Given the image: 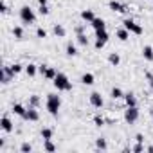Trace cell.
Returning a JSON list of instances; mask_svg holds the SVG:
<instances>
[{"label": "cell", "mask_w": 153, "mask_h": 153, "mask_svg": "<svg viewBox=\"0 0 153 153\" xmlns=\"http://www.w3.org/2000/svg\"><path fill=\"white\" fill-rule=\"evenodd\" d=\"M13 36H15L16 40H22V38H24V27H22V25H15V27H13Z\"/></svg>", "instance_id": "484cf974"}, {"label": "cell", "mask_w": 153, "mask_h": 153, "mask_svg": "<svg viewBox=\"0 0 153 153\" xmlns=\"http://www.w3.org/2000/svg\"><path fill=\"white\" fill-rule=\"evenodd\" d=\"M31 151H33V144H29V142L20 144V153H31Z\"/></svg>", "instance_id": "4dcf8cb0"}, {"label": "cell", "mask_w": 153, "mask_h": 153, "mask_svg": "<svg viewBox=\"0 0 153 153\" xmlns=\"http://www.w3.org/2000/svg\"><path fill=\"white\" fill-rule=\"evenodd\" d=\"M65 52H67V56H68V58L78 56V47H76V43L68 42V43H67V47H65Z\"/></svg>", "instance_id": "d6986e66"}, {"label": "cell", "mask_w": 153, "mask_h": 153, "mask_svg": "<svg viewBox=\"0 0 153 153\" xmlns=\"http://www.w3.org/2000/svg\"><path fill=\"white\" fill-rule=\"evenodd\" d=\"M59 108H61V97L58 94H47V112L52 117H58Z\"/></svg>", "instance_id": "7a4b0ae2"}, {"label": "cell", "mask_w": 153, "mask_h": 153, "mask_svg": "<svg viewBox=\"0 0 153 153\" xmlns=\"http://www.w3.org/2000/svg\"><path fill=\"white\" fill-rule=\"evenodd\" d=\"M108 33L106 31H99V33H96V42H94V47H96V51H101L106 43H108Z\"/></svg>", "instance_id": "8992f818"}, {"label": "cell", "mask_w": 153, "mask_h": 153, "mask_svg": "<svg viewBox=\"0 0 153 153\" xmlns=\"http://www.w3.org/2000/svg\"><path fill=\"white\" fill-rule=\"evenodd\" d=\"M90 105H92L94 108H103V105H105L103 96H101L99 92H92V94H90Z\"/></svg>", "instance_id": "ba28073f"}, {"label": "cell", "mask_w": 153, "mask_h": 153, "mask_svg": "<svg viewBox=\"0 0 153 153\" xmlns=\"http://www.w3.org/2000/svg\"><path fill=\"white\" fill-rule=\"evenodd\" d=\"M110 97H112V99H123V97H124V92H123L119 87H114V88L110 90Z\"/></svg>", "instance_id": "d4e9b609"}, {"label": "cell", "mask_w": 153, "mask_h": 153, "mask_svg": "<svg viewBox=\"0 0 153 153\" xmlns=\"http://www.w3.org/2000/svg\"><path fill=\"white\" fill-rule=\"evenodd\" d=\"M108 7L114 11V13H126L128 11V7L124 6V4H121V2H117V0H110V4H108Z\"/></svg>", "instance_id": "8fae6325"}, {"label": "cell", "mask_w": 153, "mask_h": 153, "mask_svg": "<svg viewBox=\"0 0 153 153\" xmlns=\"http://www.w3.org/2000/svg\"><path fill=\"white\" fill-rule=\"evenodd\" d=\"M108 63H110L112 67H119V63H121V56H119L117 52H110V54H108Z\"/></svg>", "instance_id": "ffe728a7"}, {"label": "cell", "mask_w": 153, "mask_h": 153, "mask_svg": "<svg viewBox=\"0 0 153 153\" xmlns=\"http://www.w3.org/2000/svg\"><path fill=\"white\" fill-rule=\"evenodd\" d=\"M43 149L45 151H56V144L51 139H47V140H43Z\"/></svg>", "instance_id": "f546056e"}, {"label": "cell", "mask_w": 153, "mask_h": 153, "mask_svg": "<svg viewBox=\"0 0 153 153\" xmlns=\"http://www.w3.org/2000/svg\"><path fill=\"white\" fill-rule=\"evenodd\" d=\"M27 105H29V106H33V108H38V106L42 105V99H40V96H36V94L29 96V99H27Z\"/></svg>", "instance_id": "44dd1931"}, {"label": "cell", "mask_w": 153, "mask_h": 153, "mask_svg": "<svg viewBox=\"0 0 153 153\" xmlns=\"http://www.w3.org/2000/svg\"><path fill=\"white\" fill-rule=\"evenodd\" d=\"M24 121H29V123H36V121H40V114H38V108L27 106V112H25V115H24Z\"/></svg>", "instance_id": "52a82bcc"}, {"label": "cell", "mask_w": 153, "mask_h": 153, "mask_svg": "<svg viewBox=\"0 0 153 153\" xmlns=\"http://www.w3.org/2000/svg\"><path fill=\"white\" fill-rule=\"evenodd\" d=\"M149 85H151V92H153V81H149Z\"/></svg>", "instance_id": "60d3db41"}, {"label": "cell", "mask_w": 153, "mask_h": 153, "mask_svg": "<svg viewBox=\"0 0 153 153\" xmlns=\"http://www.w3.org/2000/svg\"><path fill=\"white\" fill-rule=\"evenodd\" d=\"M94 18H96V15H94V11H92V9H83V11H81V20H83V22L90 24Z\"/></svg>", "instance_id": "2e32d148"}, {"label": "cell", "mask_w": 153, "mask_h": 153, "mask_svg": "<svg viewBox=\"0 0 153 153\" xmlns=\"http://www.w3.org/2000/svg\"><path fill=\"white\" fill-rule=\"evenodd\" d=\"M52 33H54L58 38H65V36H67V29H65L61 24H54V27H52Z\"/></svg>", "instance_id": "e0dca14e"}, {"label": "cell", "mask_w": 153, "mask_h": 153, "mask_svg": "<svg viewBox=\"0 0 153 153\" xmlns=\"http://www.w3.org/2000/svg\"><path fill=\"white\" fill-rule=\"evenodd\" d=\"M123 99H124L126 106H137V97H135V94H133V92H126Z\"/></svg>", "instance_id": "5bb4252c"}, {"label": "cell", "mask_w": 153, "mask_h": 153, "mask_svg": "<svg viewBox=\"0 0 153 153\" xmlns=\"http://www.w3.org/2000/svg\"><path fill=\"white\" fill-rule=\"evenodd\" d=\"M76 42H78V45H81V47H88V36L85 34V33H81V34H76Z\"/></svg>", "instance_id": "7402d4cb"}, {"label": "cell", "mask_w": 153, "mask_h": 153, "mask_svg": "<svg viewBox=\"0 0 153 153\" xmlns=\"http://www.w3.org/2000/svg\"><path fill=\"white\" fill-rule=\"evenodd\" d=\"M90 25H92V29H94V33H99V31H106V22L103 20V18H94L92 22H90Z\"/></svg>", "instance_id": "9c48e42d"}, {"label": "cell", "mask_w": 153, "mask_h": 153, "mask_svg": "<svg viewBox=\"0 0 153 153\" xmlns=\"http://www.w3.org/2000/svg\"><path fill=\"white\" fill-rule=\"evenodd\" d=\"M0 13H2V15H7V13H9V6H7L6 0H2V2H0Z\"/></svg>", "instance_id": "d6a6232c"}, {"label": "cell", "mask_w": 153, "mask_h": 153, "mask_svg": "<svg viewBox=\"0 0 153 153\" xmlns=\"http://www.w3.org/2000/svg\"><path fill=\"white\" fill-rule=\"evenodd\" d=\"M96 148L105 151V149L108 148V142H106V139H105V137H99V139H96Z\"/></svg>", "instance_id": "f1b7e54d"}, {"label": "cell", "mask_w": 153, "mask_h": 153, "mask_svg": "<svg viewBox=\"0 0 153 153\" xmlns=\"http://www.w3.org/2000/svg\"><path fill=\"white\" fill-rule=\"evenodd\" d=\"M81 83H83V85H87V87L94 85V83H96V78H94V74H92V72H85V74L81 76Z\"/></svg>", "instance_id": "7c38bea8"}, {"label": "cell", "mask_w": 153, "mask_h": 153, "mask_svg": "<svg viewBox=\"0 0 153 153\" xmlns=\"http://www.w3.org/2000/svg\"><path fill=\"white\" fill-rule=\"evenodd\" d=\"M9 68H11V72L16 76V74H20L22 70H25V65H22V63H13V65H9Z\"/></svg>", "instance_id": "4316f807"}, {"label": "cell", "mask_w": 153, "mask_h": 153, "mask_svg": "<svg viewBox=\"0 0 153 153\" xmlns=\"http://www.w3.org/2000/svg\"><path fill=\"white\" fill-rule=\"evenodd\" d=\"M20 20H22V24H25V25L34 24V22H36V13L33 11V7L22 6V7H20Z\"/></svg>", "instance_id": "3957f363"}, {"label": "cell", "mask_w": 153, "mask_h": 153, "mask_svg": "<svg viewBox=\"0 0 153 153\" xmlns=\"http://www.w3.org/2000/svg\"><path fill=\"white\" fill-rule=\"evenodd\" d=\"M130 34H131V33H130L126 27H121V29H117V31H115V36H117L121 42H126V40H130Z\"/></svg>", "instance_id": "4fadbf2b"}, {"label": "cell", "mask_w": 153, "mask_h": 153, "mask_svg": "<svg viewBox=\"0 0 153 153\" xmlns=\"http://www.w3.org/2000/svg\"><path fill=\"white\" fill-rule=\"evenodd\" d=\"M123 27H126L131 34H137V36H140V34L144 33V29H142L135 20H131V18H126V20L123 22Z\"/></svg>", "instance_id": "5b68a950"}, {"label": "cell", "mask_w": 153, "mask_h": 153, "mask_svg": "<svg viewBox=\"0 0 153 153\" xmlns=\"http://www.w3.org/2000/svg\"><path fill=\"white\" fill-rule=\"evenodd\" d=\"M38 13H40L42 16H47V15L51 13V9H49V6H40V9H38Z\"/></svg>", "instance_id": "e575fe53"}, {"label": "cell", "mask_w": 153, "mask_h": 153, "mask_svg": "<svg viewBox=\"0 0 153 153\" xmlns=\"http://www.w3.org/2000/svg\"><path fill=\"white\" fill-rule=\"evenodd\" d=\"M74 31H76V34H81V33H85V24L76 25V27H74Z\"/></svg>", "instance_id": "8d00e7d4"}, {"label": "cell", "mask_w": 153, "mask_h": 153, "mask_svg": "<svg viewBox=\"0 0 153 153\" xmlns=\"http://www.w3.org/2000/svg\"><path fill=\"white\" fill-rule=\"evenodd\" d=\"M42 139L43 140H47V139H52V135H54V130L52 128H42Z\"/></svg>", "instance_id": "83f0119b"}, {"label": "cell", "mask_w": 153, "mask_h": 153, "mask_svg": "<svg viewBox=\"0 0 153 153\" xmlns=\"http://www.w3.org/2000/svg\"><path fill=\"white\" fill-rule=\"evenodd\" d=\"M140 117V112H139V106H126L124 110V121L128 124H135Z\"/></svg>", "instance_id": "277c9868"}, {"label": "cell", "mask_w": 153, "mask_h": 153, "mask_svg": "<svg viewBox=\"0 0 153 153\" xmlns=\"http://www.w3.org/2000/svg\"><path fill=\"white\" fill-rule=\"evenodd\" d=\"M15 115H18V117H22L24 119V115H25V112H27V108L24 106V105H20V103H15L13 105V110H11Z\"/></svg>", "instance_id": "9a60e30c"}, {"label": "cell", "mask_w": 153, "mask_h": 153, "mask_svg": "<svg viewBox=\"0 0 153 153\" xmlns=\"http://www.w3.org/2000/svg\"><path fill=\"white\" fill-rule=\"evenodd\" d=\"M36 38H40V40L47 38V31H45L43 27H38V29H36Z\"/></svg>", "instance_id": "836d02e7"}, {"label": "cell", "mask_w": 153, "mask_h": 153, "mask_svg": "<svg viewBox=\"0 0 153 153\" xmlns=\"http://www.w3.org/2000/svg\"><path fill=\"white\" fill-rule=\"evenodd\" d=\"M94 124H96L97 128H101V126H105V124H106V119H105V117H101V115H96V117H94Z\"/></svg>", "instance_id": "1f68e13d"}, {"label": "cell", "mask_w": 153, "mask_h": 153, "mask_svg": "<svg viewBox=\"0 0 153 153\" xmlns=\"http://www.w3.org/2000/svg\"><path fill=\"white\" fill-rule=\"evenodd\" d=\"M131 151H133V153H140V151H144V144H142V142H137V144L131 148Z\"/></svg>", "instance_id": "d590c367"}, {"label": "cell", "mask_w": 153, "mask_h": 153, "mask_svg": "<svg viewBox=\"0 0 153 153\" xmlns=\"http://www.w3.org/2000/svg\"><path fill=\"white\" fill-rule=\"evenodd\" d=\"M38 4L40 6H47V0H38Z\"/></svg>", "instance_id": "f35d334b"}, {"label": "cell", "mask_w": 153, "mask_h": 153, "mask_svg": "<svg viewBox=\"0 0 153 153\" xmlns=\"http://www.w3.org/2000/svg\"><path fill=\"white\" fill-rule=\"evenodd\" d=\"M56 76H58V70H56L54 67H47V70H45V74H43V78L49 79V81H52Z\"/></svg>", "instance_id": "cb8c5ba5"}, {"label": "cell", "mask_w": 153, "mask_h": 153, "mask_svg": "<svg viewBox=\"0 0 153 153\" xmlns=\"http://www.w3.org/2000/svg\"><path fill=\"white\" fill-rule=\"evenodd\" d=\"M25 74L29 76V78H34V76L38 74V65H34V63L25 65Z\"/></svg>", "instance_id": "603a6c76"}, {"label": "cell", "mask_w": 153, "mask_h": 153, "mask_svg": "<svg viewBox=\"0 0 153 153\" xmlns=\"http://www.w3.org/2000/svg\"><path fill=\"white\" fill-rule=\"evenodd\" d=\"M135 140H137V142H144V135H142V133H137V135H135Z\"/></svg>", "instance_id": "74e56055"}, {"label": "cell", "mask_w": 153, "mask_h": 153, "mask_svg": "<svg viewBox=\"0 0 153 153\" xmlns=\"http://www.w3.org/2000/svg\"><path fill=\"white\" fill-rule=\"evenodd\" d=\"M149 115H151V119H153V106L149 108Z\"/></svg>", "instance_id": "ab89813d"}, {"label": "cell", "mask_w": 153, "mask_h": 153, "mask_svg": "<svg viewBox=\"0 0 153 153\" xmlns=\"http://www.w3.org/2000/svg\"><path fill=\"white\" fill-rule=\"evenodd\" d=\"M52 83H54V87L59 92H70L72 90V81L68 79V76L63 74V72H58V76L52 79Z\"/></svg>", "instance_id": "6da1fadb"}, {"label": "cell", "mask_w": 153, "mask_h": 153, "mask_svg": "<svg viewBox=\"0 0 153 153\" xmlns=\"http://www.w3.org/2000/svg\"><path fill=\"white\" fill-rule=\"evenodd\" d=\"M142 58L146 61H153V47L151 45H144L142 47Z\"/></svg>", "instance_id": "ac0fdd59"}, {"label": "cell", "mask_w": 153, "mask_h": 153, "mask_svg": "<svg viewBox=\"0 0 153 153\" xmlns=\"http://www.w3.org/2000/svg\"><path fill=\"white\" fill-rule=\"evenodd\" d=\"M0 128H2L6 133H11V131L15 130V126H13V121H11L7 115H4L2 119H0Z\"/></svg>", "instance_id": "30bf717a"}]
</instances>
